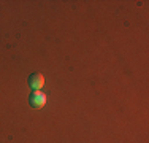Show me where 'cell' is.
<instances>
[{
  "mask_svg": "<svg viewBox=\"0 0 149 143\" xmlns=\"http://www.w3.org/2000/svg\"><path fill=\"white\" fill-rule=\"evenodd\" d=\"M46 102H48V95L41 91H33L29 97V105L35 110H41L46 105Z\"/></svg>",
  "mask_w": 149,
  "mask_h": 143,
  "instance_id": "cell-1",
  "label": "cell"
},
{
  "mask_svg": "<svg viewBox=\"0 0 149 143\" xmlns=\"http://www.w3.org/2000/svg\"><path fill=\"white\" fill-rule=\"evenodd\" d=\"M29 88L32 91H41V88L45 86V76L40 73V72H35L29 76Z\"/></svg>",
  "mask_w": 149,
  "mask_h": 143,
  "instance_id": "cell-2",
  "label": "cell"
}]
</instances>
